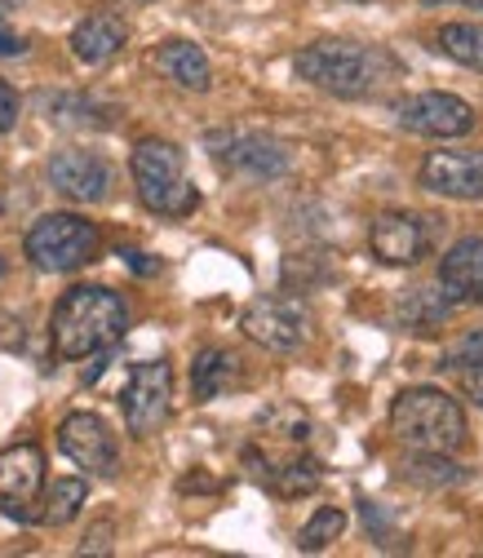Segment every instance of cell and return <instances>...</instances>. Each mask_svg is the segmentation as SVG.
<instances>
[{"label":"cell","instance_id":"obj_2","mask_svg":"<svg viewBox=\"0 0 483 558\" xmlns=\"http://www.w3.org/2000/svg\"><path fill=\"white\" fill-rule=\"evenodd\" d=\"M129 328V306L120 293L102 284H76L67 289L49 319V341L58 360H89L116 345Z\"/></svg>","mask_w":483,"mask_h":558},{"label":"cell","instance_id":"obj_12","mask_svg":"<svg viewBox=\"0 0 483 558\" xmlns=\"http://www.w3.org/2000/svg\"><path fill=\"white\" fill-rule=\"evenodd\" d=\"M474 124H479L474 107L457 94L431 89V94L399 102V129L418 133V137H466V133H474Z\"/></svg>","mask_w":483,"mask_h":558},{"label":"cell","instance_id":"obj_22","mask_svg":"<svg viewBox=\"0 0 483 558\" xmlns=\"http://www.w3.org/2000/svg\"><path fill=\"white\" fill-rule=\"evenodd\" d=\"M85 501H89V483H85V478H76V474H72V478H58L49 493H45L36 519L49 523V527H62V523H72V519L81 514Z\"/></svg>","mask_w":483,"mask_h":558},{"label":"cell","instance_id":"obj_26","mask_svg":"<svg viewBox=\"0 0 483 558\" xmlns=\"http://www.w3.org/2000/svg\"><path fill=\"white\" fill-rule=\"evenodd\" d=\"M403 478H408V483H422V487H452V483L466 478V470L452 465L448 452H426L422 461H408V465H403Z\"/></svg>","mask_w":483,"mask_h":558},{"label":"cell","instance_id":"obj_15","mask_svg":"<svg viewBox=\"0 0 483 558\" xmlns=\"http://www.w3.org/2000/svg\"><path fill=\"white\" fill-rule=\"evenodd\" d=\"M439 289L452 306H483V240L466 235L439 257Z\"/></svg>","mask_w":483,"mask_h":558},{"label":"cell","instance_id":"obj_19","mask_svg":"<svg viewBox=\"0 0 483 558\" xmlns=\"http://www.w3.org/2000/svg\"><path fill=\"white\" fill-rule=\"evenodd\" d=\"M448 315H452V302L444 298V289H439V293H435V289H408V293H399V302H395V324H399L403 332H418V337L439 332V328L448 324Z\"/></svg>","mask_w":483,"mask_h":558},{"label":"cell","instance_id":"obj_3","mask_svg":"<svg viewBox=\"0 0 483 558\" xmlns=\"http://www.w3.org/2000/svg\"><path fill=\"white\" fill-rule=\"evenodd\" d=\"M390 430L418 452H457L466 444V412L448 390L412 386L390 403Z\"/></svg>","mask_w":483,"mask_h":558},{"label":"cell","instance_id":"obj_23","mask_svg":"<svg viewBox=\"0 0 483 558\" xmlns=\"http://www.w3.org/2000/svg\"><path fill=\"white\" fill-rule=\"evenodd\" d=\"M439 49L470 72H483V23H448L439 32Z\"/></svg>","mask_w":483,"mask_h":558},{"label":"cell","instance_id":"obj_1","mask_svg":"<svg viewBox=\"0 0 483 558\" xmlns=\"http://www.w3.org/2000/svg\"><path fill=\"white\" fill-rule=\"evenodd\" d=\"M293 72L333 98H377L399 81V58L386 45L315 40L293 58Z\"/></svg>","mask_w":483,"mask_h":558},{"label":"cell","instance_id":"obj_18","mask_svg":"<svg viewBox=\"0 0 483 558\" xmlns=\"http://www.w3.org/2000/svg\"><path fill=\"white\" fill-rule=\"evenodd\" d=\"M152 62L173 85H182L191 94H209L214 89V66H209V58H204V49L195 40H165Z\"/></svg>","mask_w":483,"mask_h":558},{"label":"cell","instance_id":"obj_17","mask_svg":"<svg viewBox=\"0 0 483 558\" xmlns=\"http://www.w3.org/2000/svg\"><path fill=\"white\" fill-rule=\"evenodd\" d=\"M124 45H129V23L120 14H111V10H98V14L81 19L76 32H72V53L81 62H89V66L111 62Z\"/></svg>","mask_w":483,"mask_h":558},{"label":"cell","instance_id":"obj_4","mask_svg":"<svg viewBox=\"0 0 483 558\" xmlns=\"http://www.w3.org/2000/svg\"><path fill=\"white\" fill-rule=\"evenodd\" d=\"M129 173L143 208H152L160 218H186L200 208V191L186 173V156L165 137H143L129 156Z\"/></svg>","mask_w":483,"mask_h":558},{"label":"cell","instance_id":"obj_30","mask_svg":"<svg viewBox=\"0 0 483 558\" xmlns=\"http://www.w3.org/2000/svg\"><path fill=\"white\" fill-rule=\"evenodd\" d=\"M107 536H111V523H102V527H94V532L85 536V545H81V554H107V549H111V541H107Z\"/></svg>","mask_w":483,"mask_h":558},{"label":"cell","instance_id":"obj_11","mask_svg":"<svg viewBox=\"0 0 483 558\" xmlns=\"http://www.w3.org/2000/svg\"><path fill=\"white\" fill-rule=\"evenodd\" d=\"M49 186L76 204H102L116 186V169L85 147H67L49 156Z\"/></svg>","mask_w":483,"mask_h":558},{"label":"cell","instance_id":"obj_34","mask_svg":"<svg viewBox=\"0 0 483 558\" xmlns=\"http://www.w3.org/2000/svg\"><path fill=\"white\" fill-rule=\"evenodd\" d=\"M143 5H147V0H143Z\"/></svg>","mask_w":483,"mask_h":558},{"label":"cell","instance_id":"obj_24","mask_svg":"<svg viewBox=\"0 0 483 558\" xmlns=\"http://www.w3.org/2000/svg\"><path fill=\"white\" fill-rule=\"evenodd\" d=\"M257 426L266 435H275V439H285V444H298V448L311 439V416L298 403H270V408H262Z\"/></svg>","mask_w":483,"mask_h":558},{"label":"cell","instance_id":"obj_25","mask_svg":"<svg viewBox=\"0 0 483 558\" xmlns=\"http://www.w3.org/2000/svg\"><path fill=\"white\" fill-rule=\"evenodd\" d=\"M341 532H347V510H341V506H319V510L306 519V527L298 532V549H302V554H315V549L333 545Z\"/></svg>","mask_w":483,"mask_h":558},{"label":"cell","instance_id":"obj_33","mask_svg":"<svg viewBox=\"0 0 483 558\" xmlns=\"http://www.w3.org/2000/svg\"><path fill=\"white\" fill-rule=\"evenodd\" d=\"M0 275H5V257H0Z\"/></svg>","mask_w":483,"mask_h":558},{"label":"cell","instance_id":"obj_10","mask_svg":"<svg viewBox=\"0 0 483 558\" xmlns=\"http://www.w3.org/2000/svg\"><path fill=\"white\" fill-rule=\"evenodd\" d=\"M45 487V452L40 444H14L0 452V510L19 523H36Z\"/></svg>","mask_w":483,"mask_h":558},{"label":"cell","instance_id":"obj_21","mask_svg":"<svg viewBox=\"0 0 483 558\" xmlns=\"http://www.w3.org/2000/svg\"><path fill=\"white\" fill-rule=\"evenodd\" d=\"M45 111H49V120L62 124V129H107V124L116 120L111 107L94 102L89 94H49V98H45Z\"/></svg>","mask_w":483,"mask_h":558},{"label":"cell","instance_id":"obj_6","mask_svg":"<svg viewBox=\"0 0 483 558\" xmlns=\"http://www.w3.org/2000/svg\"><path fill=\"white\" fill-rule=\"evenodd\" d=\"M120 412L133 439H152L173 412V368L165 360H143L129 368V381L120 390Z\"/></svg>","mask_w":483,"mask_h":558},{"label":"cell","instance_id":"obj_32","mask_svg":"<svg viewBox=\"0 0 483 558\" xmlns=\"http://www.w3.org/2000/svg\"><path fill=\"white\" fill-rule=\"evenodd\" d=\"M10 5H23V0H0V10H10Z\"/></svg>","mask_w":483,"mask_h":558},{"label":"cell","instance_id":"obj_14","mask_svg":"<svg viewBox=\"0 0 483 558\" xmlns=\"http://www.w3.org/2000/svg\"><path fill=\"white\" fill-rule=\"evenodd\" d=\"M369 248L377 262L386 266H418L431 248V235H426V222L418 214H403V208H390V214L373 218V231H369Z\"/></svg>","mask_w":483,"mask_h":558},{"label":"cell","instance_id":"obj_9","mask_svg":"<svg viewBox=\"0 0 483 558\" xmlns=\"http://www.w3.org/2000/svg\"><path fill=\"white\" fill-rule=\"evenodd\" d=\"M58 448H62L67 461L81 465L85 474H98V478H116L120 474V444H116L111 426L102 422L98 412H72V416H62Z\"/></svg>","mask_w":483,"mask_h":558},{"label":"cell","instance_id":"obj_31","mask_svg":"<svg viewBox=\"0 0 483 558\" xmlns=\"http://www.w3.org/2000/svg\"><path fill=\"white\" fill-rule=\"evenodd\" d=\"M466 395L483 408V364H474V368H466Z\"/></svg>","mask_w":483,"mask_h":558},{"label":"cell","instance_id":"obj_27","mask_svg":"<svg viewBox=\"0 0 483 558\" xmlns=\"http://www.w3.org/2000/svg\"><path fill=\"white\" fill-rule=\"evenodd\" d=\"M474 364H483V328H470L457 345H448L439 368H474Z\"/></svg>","mask_w":483,"mask_h":558},{"label":"cell","instance_id":"obj_16","mask_svg":"<svg viewBox=\"0 0 483 558\" xmlns=\"http://www.w3.org/2000/svg\"><path fill=\"white\" fill-rule=\"evenodd\" d=\"M244 465L257 474V483H266L270 493H280V497H302V493H315L324 470L315 457H262L257 448H244Z\"/></svg>","mask_w":483,"mask_h":558},{"label":"cell","instance_id":"obj_28","mask_svg":"<svg viewBox=\"0 0 483 558\" xmlns=\"http://www.w3.org/2000/svg\"><path fill=\"white\" fill-rule=\"evenodd\" d=\"M19 120V94L10 81H0V133H10Z\"/></svg>","mask_w":483,"mask_h":558},{"label":"cell","instance_id":"obj_13","mask_svg":"<svg viewBox=\"0 0 483 558\" xmlns=\"http://www.w3.org/2000/svg\"><path fill=\"white\" fill-rule=\"evenodd\" d=\"M422 186L444 199H483V147L431 151L422 160Z\"/></svg>","mask_w":483,"mask_h":558},{"label":"cell","instance_id":"obj_29","mask_svg":"<svg viewBox=\"0 0 483 558\" xmlns=\"http://www.w3.org/2000/svg\"><path fill=\"white\" fill-rule=\"evenodd\" d=\"M19 53H27V40L0 19V58H19Z\"/></svg>","mask_w":483,"mask_h":558},{"label":"cell","instance_id":"obj_8","mask_svg":"<svg viewBox=\"0 0 483 558\" xmlns=\"http://www.w3.org/2000/svg\"><path fill=\"white\" fill-rule=\"evenodd\" d=\"M240 328L249 341L266 345L275 355H293L306 345L311 337V315L298 298H257L244 315H240Z\"/></svg>","mask_w":483,"mask_h":558},{"label":"cell","instance_id":"obj_7","mask_svg":"<svg viewBox=\"0 0 483 558\" xmlns=\"http://www.w3.org/2000/svg\"><path fill=\"white\" fill-rule=\"evenodd\" d=\"M214 147V160L236 173V178H249V182H270V178H285L293 156L280 137L270 133H214L209 137Z\"/></svg>","mask_w":483,"mask_h":558},{"label":"cell","instance_id":"obj_5","mask_svg":"<svg viewBox=\"0 0 483 558\" xmlns=\"http://www.w3.org/2000/svg\"><path fill=\"white\" fill-rule=\"evenodd\" d=\"M98 248H102V235L81 214H45L23 235L27 262L40 266V270H49V275H67V270L89 266L98 257Z\"/></svg>","mask_w":483,"mask_h":558},{"label":"cell","instance_id":"obj_20","mask_svg":"<svg viewBox=\"0 0 483 558\" xmlns=\"http://www.w3.org/2000/svg\"><path fill=\"white\" fill-rule=\"evenodd\" d=\"M236 377H240V360L231 351H222V345H204V351L195 355V364H191V395H195V403L218 399Z\"/></svg>","mask_w":483,"mask_h":558}]
</instances>
